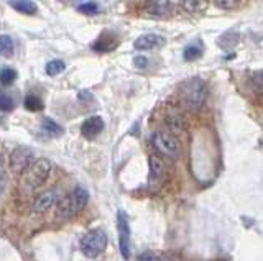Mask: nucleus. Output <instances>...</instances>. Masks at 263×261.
<instances>
[{
  "label": "nucleus",
  "instance_id": "f257e3e1",
  "mask_svg": "<svg viewBox=\"0 0 263 261\" xmlns=\"http://www.w3.org/2000/svg\"><path fill=\"white\" fill-rule=\"evenodd\" d=\"M87 199H89V192L84 187H76L71 194L63 197L58 202V214L64 219L72 217V215H76L86 207Z\"/></svg>",
  "mask_w": 263,
  "mask_h": 261
},
{
  "label": "nucleus",
  "instance_id": "f03ea898",
  "mask_svg": "<svg viewBox=\"0 0 263 261\" xmlns=\"http://www.w3.org/2000/svg\"><path fill=\"white\" fill-rule=\"evenodd\" d=\"M49 174H51V163L44 160V158H40V160L33 161L31 166L23 173L21 183H23V186L30 187V189H35V187L46 183Z\"/></svg>",
  "mask_w": 263,
  "mask_h": 261
},
{
  "label": "nucleus",
  "instance_id": "7ed1b4c3",
  "mask_svg": "<svg viewBox=\"0 0 263 261\" xmlns=\"http://www.w3.org/2000/svg\"><path fill=\"white\" fill-rule=\"evenodd\" d=\"M183 97L191 109H199L208 97V86L198 77L189 79L188 82L183 84Z\"/></svg>",
  "mask_w": 263,
  "mask_h": 261
},
{
  "label": "nucleus",
  "instance_id": "20e7f679",
  "mask_svg": "<svg viewBox=\"0 0 263 261\" xmlns=\"http://www.w3.org/2000/svg\"><path fill=\"white\" fill-rule=\"evenodd\" d=\"M107 247V235L104 230H91L82 237L81 240V252L87 258H97Z\"/></svg>",
  "mask_w": 263,
  "mask_h": 261
},
{
  "label": "nucleus",
  "instance_id": "39448f33",
  "mask_svg": "<svg viewBox=\"0 0 263 261\" xmlns=\"http://www.w3.org/2000/svg\"><path fill=\"white\" fill-rule=\"evenodd\" d=\"M152 145L158 150L161 155H165L171 160H176L181 155V145L175 135L168 132H155L152 135Z\"/></svg>",
  "mask_w": 263,
  "mask_h": 261
},
{
  "label": "nucleus",
  "instance_id": "423d86ee",
  "mask_svg": "<svg viewBox=\"0 0 263 261\" xmlns=\"http://www.w3.org/2000/svg\"><path fill=\"white\" fill-rule=\"evenodd\" d=\"M117 230H119V247L124 260H130V224H128V215L124 211L117 214Z\"/></svg>",
  "mask_w": 263,
  "mask_h": 261
},
{
  "label": "nucleus",
  "instance_id": "0eeeda50",
  "mask_svg": "<svg viewBox=\"0 0 263 261\" xmlns=\"http://www.w3.org/2000/svg\"><path fill=\"white\" fill-rule=\"evenodd\" d=\"M33 161H35V153L30 148H26V146H18L10 155V166H12L15 173L23 174L33 164Z\"/></svg>",
  "mask_w": 263,
  "mask_h": 261
},
{
  "label": "nucleus",
  "instance_id": "6e6552de",
  "mask_svg": "<svg viewBox=\"0 0 263 261\" xmlns=\"http://www.w3.org/2000/svg\"><path fill=\"white\" fill-rule=\"evenodd\" d=\"M104 125H105V123H104V120H102V117H99V115L89 117L87 120L82 123V127H81L82 137L87 138V140L96 138L97 135L104 130Z\"/></svg>",
  "mask_w": 263,
  "mask_h": 261
},
{
  "label": "nucleus",
  "instance_id": "1a4fd4ad",
  "mask_svg": "<svg viewBox=\"0 0 263 261\" xmlns=\"http://www.w3.org/2000/svg\"><path fill=\"white\" fill-rule=\"evenodd\" d=\"M119 46V39L112 31H104L102 35L97 38V41L92 44V49L97 53H110L112 49Z\"/></svg>",
  "mask_w": 263,
  "mask_h": 261
},
{
  "label": "nucleus",
  "instance_id": "9d476101",
  "mask_svg": "<svg viewBox=\"0 0 263 261\" xmlns=\"http://www.w3.org/2000/svg\"><path fill=\"white\" fill-rule=\"evenodd\" d=\"M150 178H148V183L150 186H158L161 184V181L165 179V164L163 161L160 160L158 156H150Z\"/></svg>",
  "mask_w": 263,
  "mask_h": 261
},
{
  "label": "nucleus",
  "instance_id": "9b49d317",
  "mask_svg": "<svg viewBox=\"0 0 263 261\" xmlns=\"http://www.w3.org/2000/svg\"><path fill=\"white\" fill-rule=\"evenodd\" d=\"M165 44V39L163 36L160 35H155V33H148V35H142L135 39V43H133V46L137 49H153V48H158V46H163Z\"/></svg>",
  "mask_w": 263,
  "mask_h": 261
},
{
  "label": "nucleus",
  "instance_id": "f8f14e48",
  "mask_svg": "<svg viewBox=\"0 0 263 261\" xmlns=\"http://www.w3.org/2000/svg\"><path fill=\"white\" fill-rule=\"evenodd\" d=\"M173 3L171 2H150L145 8L148 16H155V18H165L171 13Z\"/></svg>",
  "mask_w": 263,
  "mask_h": 261
},
{
  "label": "nucleus",
  "instance_id": "ddd939ff",
  "mask_svg": "<svg viewBox=\"0 0 263 261\" xmlns=\"http://www.w3.org/2000/svg\"><path fill=\"white\" fill-rule=\"evenodd\" d=\"M56 202V194L53 191L49 192H44V194H41L38 199L35 201V204H33V212L35 214H43L46 212L49 207H53Z\"/></svg>",
  "mask_w": 263,
  "mask_h": 261
},
{
  "label": "nucleus",
  "instance_id": "4468645a",
  "mask_svg": "<svg viewBox=\"0 0 263 261\" xmlns=\"http://www.w3.org/2000/svg\"><path fill=\"white\" fill-rule=\"evenodd\" d=\"M166 125L173 133H181L186 128V120H184L181 113H171V115L166 117Z\"/></svg>",
  "mask_w": 263,
  "mask_h": 261
},
{
  "label": "nucleus",
  "instance_id": "2eb2a0df",
  "mask_svg": "<svg viewBox=\"0 0 263 261\" xmlns=\"http://www.w3.org/2000/svg\"><path fill=\"white\" fill-rule=\"evenodd\" d=\"M0 56L12 58L13 56V39L8 35H0Z\"/></svg>",
  "mask_w": 263,
  "mask_h": 261
},
{
  "label": "nucleus",
  "instance_id": "dca6fc26",
  "mask_svg": "<svg viewBox=\"0 0 263 261\" xmlns=\"http://www.w3.org/2000/svg\"><path fill=\"white\" fill-rule=\"evenodd\" d=\"M10 7L15 8L16 12H20V13H25V15H35L36 13V3L35 2H10Z\"/></svg>",
  "mask_w": 263,
  "mask_h": 261
},
{
  "label": "nucleus",
  "instance_id": "f3484780",
  "mask_svg": "<svg viewBox=\"0 0 263 261\" xmlns=\"http://www.w3.org/2000/svg\"><path fill=\"white\" fill-rule=\"evenodd\" d=\"M219 46L222 49H232V48H236V44L239 43V35L236 31H227L226 35H222L219 38Z\"/></svg>",
  "mask_w": 263,
  "mask_h": 261
},
{
  "label": "nucleus",
  "instance_id": "a211bd4d",
  "mask_svg": "<svg viewBox=\"0 0 263 261\" xmlns=\"http://www.w3.org/2000/svg\"><path fill=\"white\" fill-rule=\"evenodd\" d=\"M23 105H25V109L30 110V112H40V110H43V107H44L43 100L40 97H36L35 94H28L25 97Z\"/></svg>",
  "mask_w": 263,
  "mask_h": 261
},
{
  "label": "nucleus",
  "instance_id": "6ab92c4d",
  "mask_svg": "<svg viewBox=\"0 0 263 261\" xmlns=\"http://www.w3.org/2000/svg\"><path fill=\"white\" fill-rule=\"evenodd\" d=\"M41 128L49 135V137H61V135H63V128H61L54 120H51V118H44Z\"/></svg>",
  "mask_w": 263,
  "mask_h": 261
},
{
  "label": "nucleus",
  "instance_id": "aec40b11",
  "mask_svg": "<svg viewBox=\"0 0 263 261\" xmlns=\"http://www.w3.org/2000/svg\"><path fill=\"white\" fill-rule=\"evenodd\" d=\"M16 76H18V74H16L15 69L3 67V69H0V84H2V86H10V84L15 82Z\"/></svg>",
  "mask_w": 263,
  "mask_h": 261
},
{
  "label": "nucleus",
  "instance_id": "412c9836",
  "mask_svg": "<svg viewBox=\"0 0 263 261\" xmlns=\"http://www.w3.org/2000/svg\"><path fill=\"white\" fill-rule=\"evenodd\" d=\"M64 67H66V64L61 59H53V61H49L46 64V74L58 76V74H61V72L64 71Z\"/></svg>",
  "mask_w": 263,
  "mask_h": 261
},
{
  "label": "nucleus",
  "instance_id": "4be33fe9",
  "mask_svg": "<svg viewBox=\"0 0 263 261\" xmlns=\"http://www.w3.org/2000/svg\"><path fill=\"white\" fill-rule=\"evenodd\" d=\"M138 261H178V260L171 257H165V255H156L153 252H145L138 257Z\"/></svg>",
  "mask_w": 263,
  "mask_h": 261
},
{
  "label": "nucleus",
  "instance_id": "5701e85b",
  "mask_svg": "<svg viewBox=\"0 0 263 261\" xmlns=\"http://www.w3.org/2000/svg\"><path fill=\"white\" fill-rule=\"evenodd\" d=\"M201 54H203V49L199 46H196V44H189V46L184 48L183 58L186 61H196L198 58H201Z\"/></svg>",
  "mask_w": 263,
  "mask_h": 261
},
{
  "label": "nucleus",
  "instance_id": "b1692460",
  "mask_svg": "<svg viewBox=\"0 0 263 261\" xmlns=\"http://www.w3.org/2000/svg\"><path fill=\"white\" fill-rule=\"evenodd\" d=\"M77 10L84 15H97L99 13V3L97 2H82L77 5Z\"/></svg>",
  "mask_w": 263,
  "mask_h": 261
},
{
  "label": "nucleus",
  "instance_id": "393cba45",
  "mask_svg": "<svg viewBox=\"0 0 263 261\" xmlns=\"http://www.w3.org/2000/svg\"><path fill=\"white\" fill-rule=\"evenodd\" d=\"M13 107H15V102H13V99L10 97L8 94L0 92V110L8 112V110H13Z\"/></svg>",
  "mask_w": 263,
  "mask_h": 261
},
{
  "label": "nucleus",
  "instance_id": "a878e982",
  "mask_svg": "<svg viewBox=\"0 0 263 261\" xmlns=\"http://www.w3.org/2000/svg\"><path fill=\"white\" fill-rule=\"evenodd\" d=\"M181 7L186 8L188 12H201V10H204L208 7V3L206 2H183Z\"/></svg>",
  "mask_w": 263,
  "mask_h": 261
},
{
  "label": "nucleus",
  "instance_id": "bb28decb",
  "mask_svg": "<svg viewBox=\"0 0 263 261\" xmlns=\"http://www.w3.org/2000/svg\"><path fill=\"white\" fill-rule=\"evenodd\" d=\"M252 81H254L255 89L259 90L260 94H263V72H257V74L252 77Z\"/></svg>",
  "mask_w": 263,
  "mask_h": 261
},
{
  "label": "nucleus",
  "instance_id": "cd10ccee",
  "mask_svg": "<svg viewBox=\"0 0 263 261\" xmlns=\"http://www.w3.org/2000/svg\"><path fill=\"white\" fill-rule=\"evenodd\" d=\"M133 64H135L137 69H145V67L148 66V59L145 58V56H135V58H133Z\"/></svg>",
  "mask_w": 263,
  "mask_h": 261
},
{
  "label": "nucleus",
  "instance_id": "c85d7f7f",
  "mask_svg": "<svg viewBox=\"0 0 263 261\" xmlns=\"http://www.w3.org/2000/svg\"><path fill=\"white\" fill-rule=\"evenodd\" d=\"M216 7L224 10H232V8H239L240 2H216Z\"/></svg>",
  "mask_w": 263,
  "mask_h": 261
}]
</instances>
